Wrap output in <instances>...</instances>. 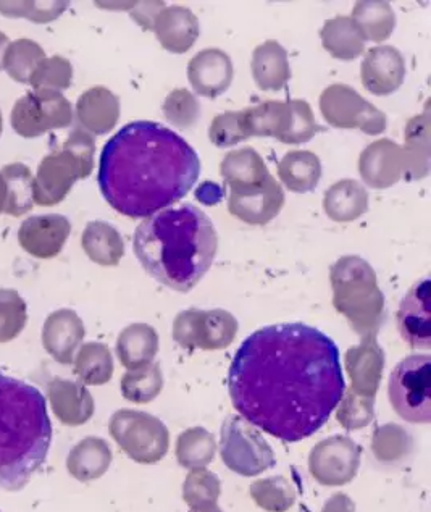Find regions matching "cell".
<instances>
[{
  "mask_svg": "<svg viewBox=\"0 0 431 512\" xmlns=\"http://www.w3.org/2000/svg\"><path fill=\"white\" fill-rule=\"evenodd\" d=\"M254 503L267 512H286L293 508L298 498L296 488L283 475H273L252 483L249 488Z\"/></svg>",
  "mask_w": 431,
  "mask_h": 512,
  "instance_id": "40",
  "label": "cell"
},
{
  "mask_svg": "<svg viewBox=\"0 0 431 512\" xmlns=\"http://www.w3.org/2000/svg\"><path fill=\"white\" fill-rule=\"evenodd\" d=\"M109 430L120 450L138 464L162 461L170 448L167 425L147 412L120 409L110 419Z\"/></svg>",
  "mask_w": 431,
  "mask_h": 512,
  "instance_id": "8",
  "label": "cell"
},
{
  "mask_svg": "<svg viewBox=\"0 0 431 512\" xmlns=\"http://www.w3.org/2000/svg\"><path fill=\"white\" fill-rule=\"evenodd\" d=\"M333 306L360 336H377L385 320V294L377 273L359 256H344L330 270Z\"/></svg>",
  "mask_w": 431,
  "mask_h": 512,
  "instance_id": "5",
  "label": "cell"
},
{
  "mask_svg": "<svg viewBox=\"0 0 431 512\" xmlns=\"http://www.w3.org/2000/svg\"><path fill=\"white\" fill-rule=\"evenodd\" d=\"M9 44L10 41L9 38H7V34L0 31V70H4V67H2V60H4L5 49H7Z\"/></svg>",
  "mask_w": 431,
  "mask_h": 512,
  "instance_id": "53",
  "label": "cell"
},
{
  "mask_svg": "<svg viewBox=\"0 0 431 512\" xmlns=\"http://www.w3.org/2000/svg\"><path fill=\"white\" fill-rule=\"evenodd\" d=\"M196 196L202 204L215 206V204L222 201L223 191L220 186L214 185V183H204L201 188L197 189Z\"/></svg>",
  "mask_w": 431,
  "mask_h": 512,
  "instance_id": "51",
  "label": "cell"
},
{
  "mask_svg": "<svg viewBox=\"0 0 431 512\" xmlns=\"http://www.w3.org/2000/svg\"><path fill=\"white\" fill-rule=\"evenodd\" d=\"M133 249L154 280L178 293H189L214 264L218 235L199 207L183 204L139 223Z\"/></svg>",
  "mask_w": 431,
  "mask_h": 512,
  "instance_id": "3",
  "label": "cell"
},
{
  "mask_svg": "<svg viewBox=\"0 0 431 512\" xmlns=\"http://www.w3.org/2000/svg\"><path fill=\"white\" fill-rule=\"evenodd\" d=\"M162 9H164V4H160V2H144V4H139L138 9H134L133 18L143 26L144 30H152V23Z\"/></svg>",
  "mask_w": 431,
  "mask_h": 512,
  "instance_id": "49",
  "label": "cell"
},
{
  "mask_svg": "<svg viewBox=\"0 0 431 512\" xmlns=\"http://www.w3.org/2000/svg\"><path fill=\"white\" fill-rule=\"evenodd\" d=\"M325 51L338 60L357 59L365 51V38L356 21L351 17H336L328 20L320 31Z\"/></svg>",
  "mask_w": 431,
  "mask_h": 512,
  "instance_id": "30",
  "label": "cell"
},
{
  "mask_svg": "<svg viewBox=\"0 0 431 512\" xmlns=\"http://www.w3.org/2000/svg\"><path fill=\"white\" fill-rule=\"evenodd\" d=\"M222 483L217 474L207 469H193L183 483V500L189 508H206L218 503Z\"/></svg>",
  "mask_w": 431,
  "mask_h": 512,
  "instance_id": "42",
  "label": "cell"
},
{
  "mask_svg": "<svg viewBox=\"0 0 431 512\" xmlns=\"http://www.w3.org/2000/svg\"><path fill=\"white\" fill-rule=\"evenodd\" d=\"M83 320L72 309H60L47 317L42 328V345L55 361L63 366H70L75 361L78 346L83 343Z\"/></svg>",
  "mask_w": 431,
  "mask_h": 512,
  "instance_id": "21",
  "label": "cell"
},
{
  "mask_svg": "<svg viewBox=\"0 0 431 512\" xmlns=\"http://www.w3.org/2000/svg\"><path fill=\"white\" fill-rule=\"evenodd\" d=\"M404 152V173L412 180H420L428 175L430 164V115L423 112L422 115L412 118L407 123L406 146Z\"/></svg>",
  "mask_w": 431,
  "mask_h": 512,
  "instance_id": "32",
  "label": "cell"
},
{
  "mask_svg": "<svg viewBox=\"0 0 431 512\" xmlns=\"http://www.w3.org/2000/svg\"><path fill=\"white\" fill-rule=\"evenodd\" d=\"M72 233V223L59 214L36 215L21 223L18 241L21 248L36 259H52L59 256L68 236Z\"/></svg>",
  "mask_w": 431,
  "mask_h": 512,
  "instance_id": "16",
  "label": "cell"
},
{
  "mask_svg": "<svg viewBox=\"0 0 431 512\" xmlns=\"http://www.w3.org/2000/svg\"><path fill=\"white\" fill-rule=\"evenodd\" d=\"M285 206V191L275 178L230 188L228 210L247 225H267Z\"/></svg>",
  "mask_w": 431,
  "mask_h": 512,
  "instance_id": "14",
  "label": "cell"
},
{
  "mask_svg": "<svg viewBox=\"0 0 431 512\" xmlns=\"http://www.w3.org/2000/svg\"><path fill=\"white\" fill-rule=\"evenodd\" d=\"M233 62L226 52L210 47L194 55L188 65V80L199 96H222L233 81Z\"/></svg>",
  "mask_w": 431,
  "mask_h": 512,
  "instance_id": "20",
  "label": "cell"
},
{
  "mask_svg": "<svg viewBox=\"0 0 431 512\" xmlns=\"http://www.w3.org/2000/svg\"><path fill=\"white\" fill-rule=\"evenodd\" d=\"M430 293V278H422L402 298L399 306V333L412 349L428 351L431 346Z\"/></svg>",
  "mask_w": 431,
  "mask_h": 512,
  "instance_id": "15",
  "label": "cell"
},
{
  "mask_svg": "<svg viewBox=\"0 0 431 512\" xmlns=\"http://www.w3.org/2000/svg\"><path fill=\"white\" fill-rule=\"evenodd\" d=\"M238 327L235 315L223 309H188L176 315L172 335L181 348L189 351H218L233 345Z\"/></svg>",
  "mask_w": 431,
  "mask_h": 512,
  "instance_id": "10",
  "label": "cell"
},
{
  "mask_svg": "<svg viewBox=\"0 0 431 512\" xmlns=\"http://www.w3.org/2000/svg\"><path fill=\"white\" fill-rule=\"evenodd\" d=\"M278 177L293 193H310L322 178V162L310 151H291L278 164Z\"/></svg>",
  "mask_w": 431,
  "mask_h": 512,
  "instance_id": "31",
  "label": "cell"
},
{
  "mask_svg": "<svg viewBox=\"0 0 431 512\" xmlns=\"http://www.w3.org/2000/svg\"><path fill=\"white\" fill-rule=\"evenodd\" d=\"M162 110L167 122L180 130L193 128L201 115V105L188 89H175L173 93L168 94Z\"/></svg>",
  "mask_w": 431,
  "mask_h": 512,
  "instance_id": "47",
  "label": "cell"
},
{
  "mask_svg": "<svg viewBox=\"0 0 431 512\" xmlns=\"http://www.w3.org/2000/svg\"><path fill=\"white\" fill-rule=\"evenodd\" d=\"M362 448L343 435L325 438L309 454V472L323 487H343L356 479Z\"/></svg>",
  "mask_w": 431,
  "mask_h": 512,
  "instance_id": "13",
  "label": "cell"
},
{
  "mask_svg": "<svg viewBox=\"0 0 431 512\" xmlns=\"http://www.w3.org/2000/svg\"><path fill=\"white\" fill-rule=\"evenodd\" d=\"M112 458V450L107 441L88 437L81 440L68 454L67 469L73 479L91 482L101 479L109 471Z\"/></svg>",
  "mask_w": 431,
  "mask_h": 512,
  "instance_id": "28",
  "label": "cell"
},
{
  "mask_svg": "<svg viewBox=\"0 0 431 512\" xmlns=\"http://www.w3.org/2000/svg\"><path fill=\"white\" fill-rule=\"evenodd\" d=\"M323 210L333 222H354L369 210V193L359 181H338L325 193Z\"/></svg>",
  "mask_w": 431,
  "mask_h": 512,
  "instance_id": "27",
  "label": "cell"
},
{
  "mask_svg": "<svg viewBox=\"0 0 431 512\" xmlns=\"http://www.w3.org/2000/svg\"><path fill=\"white\" fill-rule=\"evenodd\" d=\"M251 70L262 91H280L291 78L288 52L280 42L265 41L252 54Z\"/></svg>",
  "mask_w": 431,
  "mask_h": 512,
  "instance_id": "25",
  "label": "cell"
},
{
  "mask_svg": "<svg viewBox=\"0 0 431 512\" xmlns=\"http://www.w3.org/2000/svg\"><path fill=\"white\" fill-rule=\"evenodd\" d=\"M244 114L251 138H277L283 143L291 120L288 102H264L244 109Z\"/></svg>",
  "mask_w": 431,
  "mask_h": 512,
  "instance_id": "33",
  "label": "cell"
},
{
  "mask_svg": "<svg viewBox=\"0 0 431 512\" xmlns=\"http://www.w3.org/2000/svg\"><path fill=\"white\" fill-rule=\"evenodd\" d=\"M414 451V438L402 425H380L373 432L372 453L385 466H398Z\"/></svg>",
  "mask_w": 431,
  "mask_h": 512,
  "instance_id": "35",
  "label": "cell"
},
{
  "mask_svg": "<svg viewBox=\"0 0 431 512\" xmlns=\"http://www.w3.org/2000/svg\"><path fill=\"white\" fill-rule=\"evenodd\" d=\"M189 512H223L222 509L218 508V504L214 506H206V508H191Z\"/></svg>",
  "mask_w": 431,
  "mask_h": 512,
  "instance_id": "54",
  "label": "cell"
},
{
  "mask_svg": "<svg viewBox=\"0 0 431 512\" xmlns=\"http://www.w3.org/2000/svg\"><path fill=\"white\" fill-rule=\"evenodd\" d=\"M96 143L93 136L76 128L60 149H55L39 164L34 178L33 199L38 206H57L67 198L76 181L93 173Z\"/></svg>",
  "mask_w": 431,
  "mask_h": 512,
  "instance_id": "6",
  "label": "cell"
},
{
  "mask_svg": "<svg viewBox=\"0 0 431 512\" xmlns=\"http://www.w3.org/2000/svg\"><path fill=\"white\" fill-rule=\"evenodd\" d=\"M159 353V335L147 324L126 327L117 340V356L128 370L141 369L154 362Z\"/></svg>",
  "mask_w": 431,
  "mask_h": 512,
  "instance_id": "26",
  "label": "cell"
},
{
  "mask_svg": "<svg viewBox=\"0 0 431 512\" xmlns=\"http://www.w3.org/2000/svg\"><path fill=\"white\" fill-rule=\"evenodd\" d=\"M44 59H46V52L38 42L31 39H18L10 42L5 49L2 67L9 73L12 80L18 83H30L31 75Z\"/></svg>",
  "mask_w": 431,
  "mask_h": 512,
  "instance_id": "41",
  "label": "cell"
},
{
  "mask_svg": "<svg viewBox=\"0 0 431 512\" xmlns=\"http://www.w3.org/2000/svg\"><path fill=\"white\" fill-rule=\"evenodd\" d=\"M2 130H4V123H2V112H0V135H2Z\"/></svg>",
  "mask_w": 431,
  "mask_h": 512,
  "instance_id": "55",
  "label": "cell"
},
{
  "mask_svg": "<svg viewBox=\"0 0 431 512\" xmlns=\"http://www.w3.org/2000/svg\"><path fill=\"white\" fill-rule=\"evenodd\" d=\"M122 395L134 404H147L154 401L164 390V374L160 364H149L141 369L128 370L120 382Z\"/></svg>",
  "mask_w": 431,
  "mask_h": 512,
  "instance_id": "39",
  "label": "cell"
},
{
  "mask_svg": "<svg viewBox=\"0 0 431 512\" xmlns=\"http://www.w3.org/2000/svg\"><path fill=\"white\" fill-rule=\"evenodd\" d=\"M336 408V420L346 430L364 429L375 419V398L357 395L351 388L344 390L343 398Z\"/></svg>",
  "mask_w": 431,
  "mask_h": 512,
  "instance_id": "44",
  "label": "cell"
},
{
  "mask_svg": "<svg viewBox=\"0 0 431 512\" xmlns=\"http://www.w3.org/2000/svg\"><path fill=\"white\" fill-rule=\"evenodd\" d=\"M351 18L364 34L365 41H386L396 28L393 7L385 0H360L354 5Z\"/></svg>",
  "mask_w": 431,
  "mask_h": 512,
  "instance_id": "34",
  "label": "cell"
},
{
  "mask_svg": "<svg viewBox=\"0 0 431 512\" xmlns=\"http://www.w3.org/2000/svg\"><path fill=\"white\" fill-rule=\"evenodd\" d=\"M2 177L7 185L5 214L21 217L34 206V177L30 168L23 164H10L2 168Z\"/></svg>",
  "mask_w": 431,
  "mask_h": 512,
  "instance_id": "38",
  "label": "cell"
},
{
  "mask_svg": "<svg viewBox=\"0 0 431 512\" xmlns=\"http://www.w3.org/2000/svg\"><path fill=\"white\" fill-rule=\"evenodd\" d=\"M81 246L91 261L104 267H115L125 256L122 235L117 228L101 220L86 225L81 236Z\"/></svg>",
  "mask_w": 431,
  "mask_h": 512,
  "instance_id": "29",
  "label": "cell"
},
{
  "mask_svg": "<svg viewBox=\"0 0 431 512\" xmlns=\"http://www.w3.org/2000/svg\"><path fill=\"white\" fill-rule=\"evenodd\" d=\"M388 398L401 419L411 424L431 422V357L412 354L391 372Z\"/></svg>",
  "mask_w": 431,
  "mask_h": 512,
  "instance_id": "7",
  "label": "cell"
},
{
  "mask_svg": "<svg viewBox=\"0 0 431 512\" xmlns=\"http://www.w3.org/2000/svg\"><path fill=\"white\" fill-rule=\"evenodd\" d=\"M344 390L338 346L306 324L260 328L239 346L228 372L233 408L286 443L319 432Z\"/></svg>",
  "mask_w": 431,
  "mask_h": 512,
  "instance_id": "1",
  "label": "cell"
},
{
  "mask_svg": "<svg viewBox=\"0 0 431 512\" xmlns=\"http://www.w3.org/2000/svg\"><path fill=\"white\" fill-rule=\"evenodd\" d=\"M28 322L25 299L15 290H0V343L15 340Z\"/></svg>",
  "mask_w": 431,
  "mask_h": 512,
  "instance_id": "43",
  "label": "cell"
},
{
  "mask_svg": "<svg viewBox=\"0 0 431 512\" xmlns=\"http://www.w3.org/2000/svg\"><path fill=\"white\" fill-rule=\"evenodd\" d=\"M55 417L68 427L84 425L94 416V398L83 383L54 378L47 385Z\"/></svg>",
  "mask_w": 431,
  "mask_h": 512,
  "instance_id": "23",
  "label": "cell"
},
{
  "mask_svg": "<svg viewBox=\"0 0 431 512\" xmlns=\"http://www.w3.org/2000/svg\"><path fill=\"white\" fill-rule=\"evenodd\" d=\"M113 357L109 346L102 343H86L81 346L75 359V374L83 385L101 387L112 380Z\"/></svg>",
  "mask_w": 431,
  "mask_h": 512,
  "instance_id": "37",
  "label": "cell"
},
{
  "mask_svg": "<svg viewBox=\"0 0 431 512\" xmlns=\"http://www.w3.org/2000/svg\"><path fill=\"white\" fill-rule=\"evenodd\" d=\"M151 31L165 51L186 54L196 44L201 26L191 10L175 5L157 13Z\"/></svg>",
  "mask_w": 431,
  "mask_h": 512,
  "instance_id": "22",
  "label": "cell"
},
{
  "mask_svg": "<svg viewBox=\"0 0 431 512\" xmlns=\"http://www.w3.org/2000/svg\"><path fill=\"white\" fill-rule=\"evenodd\" d=\"M360 78L370 93L390 96L406 80V60L396 47H372L360 65Z\"/></svg>",
  "mask_w": 431,
  "mask_h": 512,
  "instance_id": "17",
  "label": "cell"
},
{
  "mask_svg": "<svg viewBox=\"0 0 431 512\" xmlns=\"http://www.w3.org/2000/svg\"><path fill=\"white\" fill-rule=\"evenodd\" d=\"M359 172L370 188H391L404 175L402 147L390 139H378L360 154Z\"/></svg>",
  "mask_w": 431,
  "mask_h": 512,
  "instance_id": "19",
  "label": "cell"
},
{
  "mask_svg": "<svg viewBox=\"0 0 431 512\" xmlns=\"http://www.w3.org/2000/svg\"><path fill=\"white\" fill-rule=\"evenodd\" d=\"M118 118L120 101L104 86L88 89L76 102V122L89 135H107L117 125Z\"/></svg>",
  "mask_w": 431,
  "mask_h": 512,
  "instance_id": "24",
  "label": "cell"
},
{
  "mask_svg": "<svg viewBox=\"0 0 431 512\" xmlns=\"http://www.w3.org/2000/svg\"><path fill=\"white\" fill-rule=\"evenodd\" d=\"M289 110H291V120H289L288 133H286L283 143L302 144L307 143L314 138L317 133L323 131L322 126L315 120L312 107L306 101L294 99L288 101Z\"/></svg>",
  "mask_w": 431,
  "mask_h": 512,
  "instance_id": "48",
  "label": "cell"
},
{
  "mask_svg": "<svg viewBox=\"0 0 431 512\" xmlns=\"http://www.w3.org/2000/svg\"><path fill=\"white\" fill-rule=\"evenodd\" d=\"M13 130L23 138H38L73 122L72 104L62 93L39 89L18 99L12 110Z\"/></svg>",
  "mask_w": 431,
  "mask_h": 512,
  "instance_id": "12",
  "label": "cell"
},
{
  "mask_svg": "<svg viewBox=\"0 0 431 512\" xmlns=\"http://www.w3.org/2000/svg\"><path fill=\"white\" fill-rule=\"evenodd\" d=\"M73 67L67 59L54 55L52 59H44L39 63L30 78L34 91L47 89V91H63L72 86Z\"/></svg>",
  "mask_w": 431,
  "mask_h": 512,
  "instance_id": "45",
  "label": "cell"
},
{
  "mask_svg": "<svg viewBox=\"0 0 431 512\" xmlns=\"http://www.w3.org/2000/svg\"><path fill=\"white\" fill-rule=\"evenodd\" d=\"M52 424L38 388L0 372V488L20 492L44 466Z\"/></svg>",
  "mask_w": 431,
  "mask_h": 512,
  "instance_id": "4",
  "label": "cell"
},
{
  "mask_svg": "<svg viewBox=\"0 0 431 512\" xmlns=\"http://www.w3.org/2000/svg\"><path fill=\"white\" fill-rule=\"evenodd\" d=\"M247 138L251 136H249L244 110L217 115L210 123L209 139L214 146L225 149V147L236 146Z\"/></svg>",
  "mask_w": 431,
  "mask_h": 512,
  "instance_id": "46",
  "label": "cell"
},
{
  "mask_svg": "<svg viewBox=\"0 0 431 512\" xmlns=\"http://www.w3.org/2000/svg\"><path fill=\"white\" fill-rule=\"evenodd\" d=\"M5 202H7V185H5L4 177L0 173V214L4 212Z\"/></svg>",
  "mask_w": 431,
  "mask_h": 512,
  "instance_id": "52",
  "label": "cell"
},
{
  "mask_svg": "<svg viewBox=\"0 0 431 512\" xmlns=\"http://www.w3.org/2000/svg\"><path fill=\"white\" fill-rule=\"evenodd\" d=\"M322 512H356V504L346 493H335L323 504Z\"/></svg>",
  "mask_w": 431,
  "mask_h": 512,
  "instance_id": "50",
  "label": "cell"
},
{
  "mask_svg": "<svg viewBox=\"0 0 431 512\" xmlns=\"http://www.w3.org/2000/svg\"><path fill=\"white\" fill-rule=\"evenodd\" d=\"M320 112L328 125L377 136L386 130V115L346 84H331L320 96Z\"/></svg>",
  "mask_w": 431,
  "mask_h": 512,
  "instance_id": "11",
  "label": "cell"
},
{
  "mask_svg": "<svg viewBox=\"0 0 431 512\" xmlns=\"http://www.w3.org/2000/svg\"><path fill=\"white\" fill-rule=\"evenodd\" d=\"M344 367L351 378V390L365 398H375L385 370V351L378 345L377 336L362 338L360 345L349 348Z\"/></svg>",
  "mask_w": 431,
  "mask_h": 512,
  "instance_id": "18",
  "label": "cell"
},
{
  "mask_svg": "<svg viewBox=\"0 0 431 512\" xmlns=\"http://www.w3.org/2000/svg\"><path fill=\"white\" fill-rule=\"evenodd\" d=\"M176 461L185 469H202L214 461L217 441L209 430L193 427L185 430L176 440Z\"/></svg>",
  "mask_w": 431,
  "mask_h": 512,
  "instance_id": "36",
  "label": "cell"
},
{
  "mask_svg": "<svg viewBox=\"0 0 431 512\" xmlns=\"http://www.w3.org/2000/svg\"><path fill=\"white\" fill-rule=\"evenodd\" d=\"M220 456L231 472L243 477H257L277 464L272 446L262 433L238 416H230L223 422Z\"/></svg>",
  "mask_w": 431,
  "mask_h": 512,
  "instance_id": "9",
  "label": "cell"
},
{
  "mask_svg": "<svg viewBox=\"0 0 431 512\" xmlns=\"http://www.w3.org/2000/svg\"><path fill=\"white\" fill-rule=\"evenodd\" d=\"M201 175V160L175 131L155 122H133L107 141L99 188L113 209L147 219L181 201Z\"/></svg>",
  "mask_w": 431,
  "mask_h": 512,
  "instance_id": "2",
  "label": "cell"
}]
</instances>
